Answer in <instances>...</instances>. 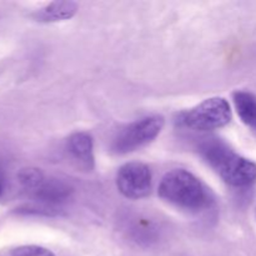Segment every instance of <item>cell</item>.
Wrapping results in <instances>:
<instances>
[{"label": "cell", "mask_w": 256, "mask_h": 256, "mask_svg": "<svg viewBox=\"0 0 256 256\" xmlns=\"http://www.w3.org/2000/svg\"><path fill=\"white\" fill-rule=\"evenodd\" d=\"M200 152L230 186L248 188L256 182L255 162L236 154L222 140L210 139L202 142Z\"/></svg>", "instance_id": "obj_2"}, {"label": "cell", "mask_w": 256, "mask_h": 256, "mask_svg": "<svg viewBox=\"0 0 256 256\" xmlns=\"http://www.w3.org/2000/svg\"><path fill=\"white\" fill-rule=\"evenodd\" d=\"M116 188L128 199H144L152 192L150 168L144 162H126L118 170Z\"/></svg>", "instance_id": "obj_5"}, {"label": "cell", "mask_w": 256, "mask_h": 256, "mask_svg": "<svg viewBox=\"0 0 256 256\" xmlns=\"http://www.w3.org/2000/svg\"><path fill=\"white\" fill-rule=\"evenodd\" d=\"M160 199L189 212H200L212 204L209 190L192 172L174 169L162 176L158 189Z\"/></svg>", "instance_id": "obj_1"}, {"label": "cell", "mask_w": 256, "mask_h": 256, "mask_svg": "<svg viewBox=\"0 0 256 256\" xmlns=\"http://www.w3.org/2000/svg\"><path fill=\"white\" fill-rule=\"evenodd\" d=\"M232 120V108L220 96L205 99L196 106L182 112L178 118L182 126L195 132H212L226 126Z\"/></svg>", "instance_id": "obj_3"}, {"label": "cell", "mask_w": 256, "mask_h": 256, "mask_svg": "<svg viewBox=\"0 0 256 256\" xmlns=\"http://www.w3.org/2000/svg\"><path fill=\"white\" fill-rule=\"evenodd\" d=\"M12 256H55L54 252L49 249L38 245H25V246L16 248L12 252Z\"/></svg>", "instance_id": "obj_11"}, {"label": "cell", "mask_w": 256, "mask_h": 256, "mask_svg": "<svg viewBox=\"0 0 256 256\" xmlns=\"http://www.w3.org/2000/svg\"><path fill=\"white\" fill-rule=\"evenodd\" d=\"M32 194L45 206H56L68 202L72 194V188L64 180L45 176Z\"/></svg>", "instance_id": "obj_6"}, {"label": "cell", "mask_w": 256, "mask_h": 256, "mask_svg": "<svg viewBox=\"0 0 256 256\" xmlns=\"http://www.w3.org/2000/svg\"><path fill=\"white\" fill-rule=\"evenodd\" d=\"M68 152L82 166L92 169L94 166V142L92 135L78 132L68 139Z\"/></svg>", "instance_id": "obj_7"}, {"label": "cell", "mask_w": 256, "mask_h": 256, "mask_svg": "<svg viewBox=\"0 0 256 256\" xmlns=\"http://www.w3.org/2000/svg\"><path fill=\"white\" fill-rule=\"evenodd\" d=\"M238 115L246 126L256 132V96L252 92L238 90L232 95Z\"/></svg>", "instance_id": "obj_9"}, {"label": "cell", "mask_w": 256, "mask_h": 256, "mask_svg": "<svg viewBox=\"0 0 256 256\" xmlns=\"http://www.w3.org/2000/svg\"><path fill=\"white\" fill-rule=\"evenodd\" d=\"M45 175L42 174V170L35 169V168H28V169H22L19 174V182H22V186L30 192L42 182Z\"/></svg>", "instance_id": "obj_10"}, {"label": "cell", "mask_w": 256, "mask_h": 256, "mask_svg": "<svg viewBox=\"0 0 256 256\" xmlns=\"http://www.w3.org/2000/svg\"><path fill=\"white\" fill-rule=\"evenodd\" d=\"M164 122L162 116L152 115L126 125L112 140V152L116 154H128L145 146L156 139L164 128Z\"/></svg>", "instance_id": "obj_4"}, {"label": "cell", "mask_w": 256, "mask_h": 256, "mask_svg": "<svg viewBox=\"0 0 256 256\" xmlns=\"http://www.w3.org/2000/svg\"><path fill=\"white\" fill-rule=\"evenodd\" d=\"M2 180H0V195H2Z\"/></svg>", "instance_id": "obj_12"}, {"label": "cell", "mask_w": 256, "mask_h": 256, "mask_svg": "<svg viewBox=\"0 0 256 256\" xmlns=\"http://www.w3.org/2000/svg\"><path fill=\"white\" fill-rule=\"evenodd\" d=\"M78 12V5L74 2H54L42 8L35 12V19L42 22H55L72 19Z\"/></svg>", "instance_id": "obj_8"}]
</instances>
